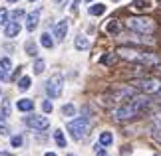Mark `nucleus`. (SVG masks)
Returning a JSON list of instances; mask_svg holds the SVG:
<instances>
[{
    "instance_id": "1",
    "label": "nucleus",
    "mask_w": 161,
    "mask_h": 156,
    "mask_svg": "<svg viewBox=\"0 0 161 156\" xmlns=\"http://www.w3.org/2000/svg\"><path fill=\"white\" fill-rule=\"evenodd\" d=\"M117 53H119L121 59H127V61H133V63H139V65H145V67H155L161 63V58L153 52H147V49H137V48H127V46H121L117 48Z\"/></svg>"
},
{
    "instance_id": "2",
    "label": "nucleus",
    "mask_w": 161,
    "mask_h": 156,
    "mask_svg": "<svg viewBox=\"0 0 161 156\" xmlns=\"http://www.w3.org/2000/svg\"><path fill=\"white\" fill-rule=\"evenodd\" d=\"M125 26L135 34H141V36H149L157 30V24L153 18L149 16H131L125 20Z\"/></svg>"
},
{
    "instance_id": "3",
    "label": "nucleus",
    "mask_w": 161,
    "mask_h": 156,
    "mask_svg": "<svg viewBox=\"0 0 161 156\" xmlns=\"http://www.w3.org/2000/svg\"><path fill=\"white\" fill-rule=\"evenodd\" d=\"M68 130H70L72 138L82 140L84 136L88 134V130H90V121H88V117H80V118H74V121H70V123H68Z\"/></svg>"
},
{
    "instance_id": "4",
    "label": "nucleus",
    "mask_w": 161,
    "mask_h": 156,
    "mask_svg": "<svg viewBox=\"0 0 161 156\" xmlns=\"http://www.w3.org/2000/svg\"><path fill=\"white\" fill-rule=\"evenodd\" d=\"M131 85L135 87V89L143 91V93H149V95H159V93H161V79H155V77L135 79Z\"/></svg>"
},
{
    "instance_id": "5",
    "label": "nucleus",
    "mask_w": 161,
    "mask_h": 156,
    "mask_svg": "<svg viewBox=\"0 0 161 156\" xmlns=\"http://www.w3.org/2000/svg\"><path fill=\"white\" fill-rule=\"evenodd\" d=\"M137 115H141V111L131 103V99H127V103H123L121 107H117L114 111V117L117 118V121H129V118H133Z\"/></svg>"
},
{
    "instance_id": "6",
    "label": "nucleus",
    "mask_w": 161,
    "mask_h": 156,
    "mask_svg": "<svg viewBox=\"0 0 161 156\" xmlns=\"http://www.w3.org/2000/svg\"><path fill=\"white\" fill-rule=\"evenodd\" d=\"M62 89H64V75L62 73H54V75L46 81V93L52 99L62 95Z\"/></svg>"
},
{
    "instance_id": "7",
    "label": "nucleus",
    "mask_w": 161,
    "mask_h": 156,
    "mask_svg": "<svg viewBox=\"0 0 161 156\" xmlns=\"http://www.w3.org/2000/svg\"><path fill=\"white\" fill-rule=\"evenodd\" d=\"M24 121H26V124L30 128H34V130H46L48 127H50L48 117H42V115H28Z\"/></svg>"
},
{
    "instance_id": "8",
    "label": "nucleus",
    "mask_w": 161,
    "mask_h": 156,
    "mask_svg": "<svg viewBox=\"0 0 161 156\" xmlns=\"http://www.w3.org/2000/svg\"><path fill=\"white\" fill-rule=\"evenodd\" d=\"M38 22H40V10L30 12V14L26 16V30L28 32H34L36 26H38Z\"/></svg>"
},
{
    "instance_id": "9",
    "label": "nucleus",
    "mask_w": 161,
    "mask_h": 156,
    "mask_svg": "<svg viewBox=\"0 0 161 156\" xmlns=\"http://www.w3.org/2000/svg\"><path fill=\"white\" fill-rule=\"evenodd\" d=\"M66 34H68V20H60L54 26V36H56V40H58V42H62V40L66 38Z\"/></svg>"
},
{
    "instance_id": "10",
    "label": "nucleus",
    "mask_w": 161,
    "mask_h": 156,
    "mask_svg": "<svg viewBox=\"0 0 161 156\" xmlns=\"http://www.w3.org/2000/svg\"><path fill=\"white\" fill-rule=\"evenodd\" d=\"M18 32H20V24H18L16 20H10L8 24H6V28H4L6 38H16Z\"/></svg>"
},
{
    "instance_id": "11",
    "label": "nucleus",
    "mask_w": 161,
    "mask_h": 156,
    "mask_svg": "<svg viewBox=\"0 0 161 156\" xmlns=\"http://www.w3.org/2000/svg\"><path fill=\"white\" fill-rule=\"evenodd\" d=\"M121 22H117V20H109L108 22V26H106V32L109 36H117V34H121Z\"/></svg>"
},
{
    "instance_id": "12",
    "label": "nucleus",
    "mask_w": 161,
    "mask_h": 156,
    "mask_svg": "<svg viewBox=\"0 0 161 156\" xmlns=\"http://www.w3.org/2000/svg\"><path fill=\"white\" fill-rule=\"evenodd\" d=\"M117 61H119V53H117V52H115V53L109 52V53H106V55L102 58V63H103V65H109V67H114Z\"/></svg>"
},
{
    "instance_id": "13",
    "label": "nucleus",
    "mask_w": 161,
    "mask_h": 156,
    "mask_svg": "<svg viewBox=\"0 0 161 156\" xmlns=\"http://www.w3.org/2000/svg\"><path fill=\"white\" fill-rule=\"evenodd\" d=\"M74 48L80 49V52H84V49H88V48H90V40L86 38V36H78V38L74 40Z\"/></svg>"
},
{
    "instance_id": "14",
    "label": "nucleus",
    "mask_w": 161,
    "mask_h": 156,
    "mask_svg": "<svg viewBox=\"0 0 161 156\" xmlns=\"http://www.w3.org/2000/svg\"><path fill=\"white\" fill-rule=\"evenodd\" d=\"M16 107H18V111H22V113H28V111L34 109V101H30V99H20Z\"/></svg>"
},
{
    "instance_id": "15",
    "label": "nucleus",
    "mask_w": 161,
    "mask_h": 156,
    "mask_svg": "<svg viewBox=\"0 0 161 156\" xmlns=\"http://www.w3.org/2000/svg\"><path fill=\"white\" fill-rule=\"evenodd\" d=\"M88 12H90L92 16H102L103 12H106V4L97 2V4H94V6H90V8H88Z\"/></svg>"
},
{
    "instance_id": "16",
    "label": "nucleus",
    "mask_w": 161,
    "mask_h": 156,
    "mask_svg": "<svg viewBox=\"0 0 161 156\" xmlns=\"http://www.w3.org/2000/svg\"><path fill=\"white\" fill-rule=\"evenodd\" d=\"M111 142H114V134L108 133V130H103V133L100 134V144L102 146H109Z\"/></svg>"
},
{
    "instance_id": "17",
    "label": "nucleus",
    "mask_w": 161,
    "mask_h": 156,
    "mask_svg": "<svg viewBox=\"0 0 161 156\" xmlns=\"http://www.w3.org/2000/svg\"><path fill=\"white\" fill-rule=\"evenodd\" d=\"M40 42H42V46H44L46 49H52L54 48V40H52V36L50 34H42V38H40Z\"/></svg>"
},
{
    "instance_id": "18",
    "label": "nucleus",
    "mask_w": 161,
    "mask_h": 156,
    "mask_svg": "<svg viewBox=\"0 0 161 156\" xmlns=\"http://www.w3.org/2000/svg\"><path fill=\"white\" fill-rule=\"evenodd\" d=\"M54 140H56V144H58L60 148H66V138H64V133H62L60 128L54 133Z\"/></svg>"
},
{
    "instance_id": "19",
    "label": "nucleus",
    "mask_w": 161,
    "mask_h": 156,
    "mask_svg": "<svg viewBox=\"0 0 161 156\" xmlns=\"http://www.w3.org/2000/svg\"><path fill=\"white\" fill-rule=\"evenodd\" d=\"M24 49H26V53L30 55V58H36V55H38V48H36V43H34V42H26Z\"/></svg>"
},
{
    "instance_id": "20",
    "label": "nucleus",
    "mask_w": 161,
    "mask_h": 156,
    "mask_svg": "<svg viewBox=\"0 0 161 156\" xmlns=\"http://www.w3.org/2000/svg\"><path fill=\"white\" fill-rule=\"evenodd\" d=\"M30 85H32V79H30V77H22L20 81H18V89H20V91L30 89Z\"/></svg>"
},
{
    "instance_id": "21",
    "label": "nucleus",
    "mask_w": 161,
    "mask_h": 156,
    "mask_svg": "<svg viewBox=\"0 0 161 156\" xmlns=\"http://www.w3.org/2000/svg\"><path fill=\"white\" fill-rule=\"evenodd\" d=\"M131 6H133V8H137V10H141V8H151V0H135Z\"/></svg>"
},
{
    "instance_id": "22",
    "label": "nucleus",
    "mask_w": 161,
    "mask_h": 156,
    "mask_svg": "<svg viewBox=\"0 0 161 156\" xmlns=\"http://www.w3.org/2000/svg\"><path fill=\"white\" fill-rule=\"evenodd\" d=\"M8 124H6V118L4 115H0V136H8Z\"/></svg>"
},
{
    "instance_id": "23",
    "label": "nucleus",
    "mask_w": 161,
    "mask_h": 156,
    "mask_svg": "<svg viewBox=\"0 0 161 156\" xmlns=\"http://www.w3.org/2000/svg\"><path fill=\"white\" fill-rule=\"evenodd\" d=\"M44 69H46L44 59H36V61H34V73H36V75H40V73L44 71Z\"/></svg>"
},
{
    "instance_id": "24",
    "label": "nucleus",
    "mask_w": 161,
    "mask_h": 156,
    "mask_svg": "<svg viewBox=\"0 0 161 156\" xmlns=\"http://www.w3.org/2000/svg\"><path fill=\"white\" fill-rule=\"evenodd\" d=\"M62 113H64L66 117H74V113H76V107H74L72 103H68V105H64V107H62Z\"/></svg>"
},
{
    "instance_id": "25",
    "label": "nucleus",
    "mask_w": 161,
    "mask_h": 156,
    "mask_svg": "<svg viewBox=\"0 0 161 156\" xmlns=\"http://www.w3.org/2000/svg\"><path fill=\"white\" fill-rule=\"evenodd\" d=\"M0 67H2L4 71H8L10 67H12V61H10L8 58H2V59H0Z\"/></svg>"
},
{
    "instance_id": "26",
    "label": "nucleus",
    "mask_w": 161,
    "mask_h": 156,
    "mask_svg": "<svg viewBox=\"0 0 161 156\" xmlns=\"http://www.w3.org/2000/svg\"><path fill=\"white\" fill-rule=\"evenodd\" d=\"M6 22H8V10H6V8H0V26L6 24Z\"/></svg>"
},
{
    "instance_id": "27",
    "label": "nucleus",
    "mask_w": 161,
    "mask_h": 156,
    "mask_svg": "<svg viewBox=\"0 0 161 156\" xmlns=\"http://www.w3.org/2000/svg\"><path fill=\"white\" fill-rule=\"evenodd\" d=\"M2 115H4V117H8V115H10V101H8V99H6V101L2 103Z\"/></svg>"
},
{
    "instance_id": "28",
    "label": "nucleus",
    "mask_w": 161,
    "mask_h": 156,
    "mask_svg": "<svg viewBox=\"0 0 161 156\" xmlns=\"http://www.w3.org/2000/svg\"><path fill=\"white\" fill-rule=\"evenodd\" d=\"M24 16V10H14L10 14V20H18V18H22Z\"/></svg>"
},
{
    "instance_id": "29",
    "label": "nucleus",
    "mask_w": 161,
    "mask_h": 156,
    "mask_svg": "<svg viewBox=\"0 0 161 156\" xmlns=\"http://www.w3.org/2000/svg\"><path fill=\"white\" fill-rule=\"evenodd\" d=\"M42 109H44V113H52V103L50 101H44V103H42Z\"/></svg>"
},
{
    "instance_id": "30",
    "label": "nucleus",
    "mask_w": 161,
    "mask_h": 156,
    "mask_svg": "<svg viewBox=\"0 0 161 156\" xmlns=\"http://www.w3.org/2000/svg\"><path fill=\"white\" fill-rule=\"evenodd\" d=\"M20 144H22V136H14V138H12V146L18 148Z\"/></svg>"
},
{
    "instance_id": "31",
    "label": "nucleus",
    "mask_w": 161,
    "mask_h": 156,
    "mask_svg": "<svg viewBox=\"0 0 161 156\" xmlns=\"http://www.w3.org/2000/svg\"><path fill=\"white\" fill-rule=\"evenodd\" d=\"M96 154H97V156H106V152H103L102 146H96Z\"/></svg>"
},
{
    "instance_id": "32",
    "label": "nucleus",
    "mask_w": 161,
    "mask_h": 156,
    "mask_svg": "<svg viewBox=\"0 0 161 156\" xmlns=\"http://www.w3.org/2000/svg\"><path fill=\"white\" fill-rule=\"evenodd\" d=\"M20 69H22V67H18V69H14V73L10 75V79H16L18 75H20Z\"/></svg>"
},
{
    "instance_id": "33",
    "label": "nucleus",
    "mask_w": 161,
    "mask_h": 156,
    "mask_svg": "<svg viewBox=\"0 0 161 156\" xmlns=\"http://www.w3.org/2000/svg\"><path fill=\"white\" fill-rule=\"evenodd\" d=\"M78 4H80V0H74V4H72V12H76V10H78Z\"/></svg>"
},
{
    "instance_id": "34",
    "label": "nucleus",
    "mask_w": 161,
    "mask_h": 156,
    "mask_svg": "<svg viewBox=\"0 0 161 156\" xmlns=\"http://www.w3.org/2000/svg\"><path fill=\"white\" fill-rule=\"evenodd\" d=\"M0 156H14L12 152H4V150H0Z\"/></svg>"
},
{
    "instance_id": "35",
    "label": "nucleus",
    "mask_w": 161,
    "mask_h": 156,
    "mask_svg": "<svg viewBox=\"0 0 161 156\" xmlns=\"http://www.w3.org/2000/svg\"><path fill=\"white\" fill-rule=\"evenodd\" d=\"M44 156H58V154H56V152H46Z\"/></svg>"
},
{
    "instance_id": "36",
    "label": "nucleus",
    "mask_w": 161,
    "mask_h": 156,
    "mask_svg": "<svg viewBox=\"0 0 161 156\" xmlns=\"http://www.w3.org/2000/svg\"><path fill=\"white\" fill-rule=\"evenodd\" d=\"M155 138H157V140L161 142V134H159V133H155Z\"/></svg>"
},
{
    "instance_id": "37",
    "label": "nucleus",
    "mask_w": 161,
    "mask_h": 156,
    "mask_svg": "<svg viewBox=\"0 0 161 156\" xmlns=\"http://www.w3.org/2000/svg\"><path fill=\"white\" fill-rule=\"evenodd\" d=\"M8 2H18V0H8Z\"/></svg>"
},
{
    "instance_id": "38",
    "label": "nucleus",
    "mask_w": 161,
    "mask_h": 156,
    "mask_svg": "<svg viewBox=\"0 0 161 156\" xmlns=\"http://www.w3.org/2000/svg\"><path fill=\"white\" fill-rule=\"evenodd\" d=\"M88 2H94V0H88Z\"/></svg>"
},
{
    "instance_id": "39",
    "label": "nucleus",
    "mask_w": 161,
    "mask_h": 156,
    "mask_svg": "<svg viewBox=\"0 0 161 156\" xmlns=\"http://www.w3.org/2000/svg\"><path fill=\"white\" fill-rule=\"evenodd\" d=\"M30 2H36V0H30Z\"/></svg>"
},
{
    "instance_id": "40",
    "label": "nucleus",
    "mask_w": 161,
    "mask_h": 156,
    "mask_svg": "<svg viewBox=\"0 0 161 156\" xmlns=\"http://www.w3.org/2000/svg\"><path fill=\"white\" fill-rule=\"evenodd\" d=\"M153 156H159V154H153Z\"/></svg>"
},
{
    "instance_id": "41",
    "label": "nucleus",
    "mask_w": 161,
    "mask_h": 156,
    "mask_svg": "<svg viewBox=\"0 0 161 156\" xmlns=\"http://www.w3.org/2000/svg\"><path fill=\"white\" fill-rule=\"evenodd\" d=\"M70 156H74V154H70Z\"/></svg>"
},
{
    "instance_id": "42",
    "label": "nucleus",
    "mask_w": 161,
    "mask_h": 156,
    "mask_svg": "<svg viewBox=\"0 0 161 156\" xmlns=\"http://www.w3.org/2000/svg\"><path fill=\"white\" fill-rule=\"evenodd\" d=\"M159 2H161V0H159Z\"/></svg>"
}]
</instances>
